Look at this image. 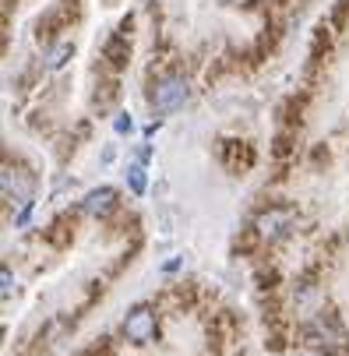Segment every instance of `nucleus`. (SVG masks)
<instances>
[{"label": "nucleus", "mask_w": 349, "mask_h": 356, "mask_svg": "<svg viewBox=\"0 0 349 356\" xmlns=\"http://www.w3.org/2000/svg\"><path fill=\"white\" fill-rule=\"evenodd\" d=\"M74 54V42H60V46H54V49H49V67H64L67 64V57Z\"/></svg>", "instance_id": "10"}, {"label": "nucleus", "mask_w": 349, "mask_h": 356, "mask_svg": "<svg viewBox=\"0 0 349 356\" xmlns=\"http://www.w3.org/2000/svg\"><path fill=\"white\" fill-rule=\"evenodd\" d=\"M251 229L258 233L261 247H265V243H279V240L293 229V212H289V209H282V205H275V209L261 212V216L251 222Z\"/></svg>", "instance_id": "4"}, {"label": "nucleus", "mask_w": 349, "mask_h": 356, "mask_svg": "<svg viewBox=\"0 0 349 356\" xmlns=\"http://www.w3.org/2000/svg\"><path fill=\"white\" fill-rule=\"evenodd\" d=\"M11 282H15V279H11V268H4V300H8V296H11V289H15Z\"/></svg>", "instance_id": "12"}, {"label": "nucleus", "mask_w": 349, "mask_h": 356, "mask_svg": "<svg viewBox=\"0 0 349 356\" xmlns=\"http://www.w3.org/2000/svg\"><path fill=\"white\" fill-rule=\"evenodd\" d=\"M71 236H74V216H71V212L57 216L54 222L46 226V240L54 243V247H67V243H71Z\"/></svg>", "instance_id": "7"}, {"label": "nucleus", "mask_w": 349, "mask_h": 356, "mask_svg": "<svg viewBox=\"0 0 349 356\" xmlns=\"http://www.w3.org/2000/svg\"><path fill=\"white\" fill-rule=\"evenodd\" d=\"M222 163H226V170L229 173H236V177H243V173H251V166H254V145L251 141H222Z\"/></svg>", "instance_id": "5"}, {"label": "nucleus", "mask_w": 349, "mask_h": 356, "mask_svg": "<svg viewBox=\"0 0 349 356\" xmlns=\"http://www.w3.org/2000/svg\"><path fill=\"white\" fill-rule=\"evenodd\" d=\"M300 335H304L300 342H307L311 349H318V353H325V356H335V353H349L346 332H342V325H339V318H335L332 311H325V314H318L314 321H307Z\"/></svg>", "instance_id": "1"}, {"label": "nucleus", "mask_w": 349, "mask_h": 356, "mask_svg": "<svg viewBox=\"0 0 349 356\" xmlns=\"http://www.w3.org/2000/svg\"><path fill=\"white\" fill-rule=\"evenodd\" d=\"M106 60H110V67H127V60H131V42H127V35L120 32V35H113L110 42H106Z\"/></svg>", "instance_id": "8"}, {"label": "nucleus", "mask_w": 349, "mask_h": 356, "mask_svg": "<svg viewBox=\"0 0 349 356\" xmlns=\"http://www.w3.org/2000/svg\"><path fill=\"white\" fill-rule=\"evenodd\" d=\"M113 127H117V134H127V131H131V117H127V113H120Z\"/></svg>", "instance_id": "11"}, {"label": "nucleus", "mask_w": 349, "mask_h": 356, "mask_svg": "<svg viewBox=\"0 0 349 356\" xmlns=\"http://www.w3.org/2000/svg\"><path fill=\"white\" fill-rule=\"evenodd\" d=\"M187 95H190V88H187V78L184 74H163L148 99H152V110L156 113H177L187 103Z\"/></svg>", "instance_id": "2"}, {"label": "nucleus", "mask_w": 349, "mask_h": 356, "mask_svg": "<svg viewBox=\"0 0 349 356\" xmlns=\"http://www.w3.org/2000/svg\"><path fill=\"white\" fill-rule=\"evenodd\" d=\"M117 205H120V194H117L113 187H95V191H88L85 201H81L85 216H92V219H110V216L117 212Z\"/></svg>", "instance_id": "6"}, {"label": "nucleus", "mask_w": 349, "mask_h": 356, "mask_svg": "<svg viewBox=\"0 0 349 356\" xmlns=\"http://www.w3.org/2000/svg\"><path fill=\"white\" fill-rule=\"evenodd\" d=\"M127 184H131V191H134V194H145V187H148V177H145V166H138V163H131V166H127Z\"/></svg>", "instance_id": "9"}, {"label": "nucleus", "mask_w": 349, "mask_h": 356, "mask_svg": "<svg viewBox=\"0 0 349 356\" xmlns=\"http://www.w3.org/2000/svg\"><path fill=\"white\" fill-rule=\"evenodd\" d=\"M156 335H159V318H156V311L148 307V303H138L134 311H127L124 339H131L134 346H145V342H152Z\"/></svg>", "instance_id": "3"}]
</instances>
